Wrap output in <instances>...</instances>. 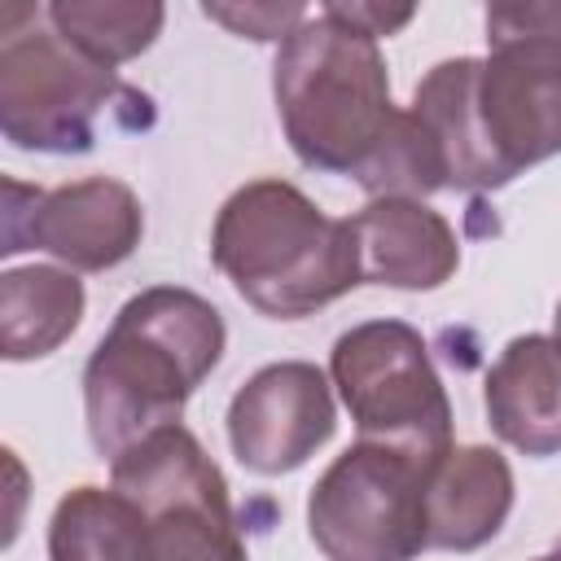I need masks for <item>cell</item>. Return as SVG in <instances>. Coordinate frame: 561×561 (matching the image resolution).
Returning <instances> with one entry per match:
<instances>
[{
  "mask_svg": "<svg viewBox=\"0 0 561 561\" xmlns=\"http://www.w3.org/2000/svg\"><path fill=\"white\" fill-rule=\"evenodd\" d=\"M408 110L447 188L491 193L561 153V0L491 4L486 57L430 66Z\"/></svg>",
  "mask_w": 561,
  "mask_h": 561,
  "instance_id": "obj_1",
  "label": "cell"
},
{
  "mask_svg": "<svg viewBox=\"0 0 561 561\" xmlns=\"http://www.w3.org/2000/svg\"><path fill=\"white\" fill-rule=\"evenodd\" d=\"M228 329L215 302L180 285L131 294L83 368L88 438L101 460L184 416L188 394L224 359Z\"/></svg>",
  "mask_w": 561,
  "mask_h": 561,
  "instance_id": "obj_2",
  "label": "cell"
},
{
  "mask_svg": "<svg viewBox=\"0 0 561 561\" xmlns=\"http://www.w3.org/2000/svg\"><path fill=\"white\" fill-rule=\"evenodd\" d=\"M272 96L302 167L359 180L386 149L399 105L381 44L333 4L311 9L276 48Z\"/></svg>",
  "mask_w": 561,
  "mask_h": 561,
  "instance_id": "obj_3",
  "label": "cell"
},
{
  "mask_svg": "<svg viewBox=\"0 0 561 561\" xmlns=\"http://www.w3.org/2000/svg\"><path fill=\"white\" fill-rule=\"evenodd\" d=\"M210 263L272 320H302L337 302L359 276L351 219L324 215L289 180H250L215 215Z\"/></svg>",
  "mask_w": 561,
  "mask_h": 561,
  "instance_id": "obj_4",
  "label": "cell"
},
{
  "mask_svg": "<svg viewBox=\"0 0 561 561\" xmlns=\"http://www.w3.org/2000/svg\"><path fill=\"white\" fill-rule=\"evenodd\" d=\"M110 118H118V127H149L153 101L70 48L44 9L9 4L0 13L4 140L31 153H88Z\"/></svg>",
  "mask_w": 561,
  "mask_h": 561,
  "instance_id": "obj_5",
  "label": "cell"
},
{
  "mask_svg": "<svg viewBox=\"0 0 561 561\" xmlns=\"http://www.w3.org/2000/svg\"><path fill=\"white\" fill-rule=\"evenodd\" d=\"M329 381L337 386L359 438L421 460L451 451V399L425 337L403 320H364L333 342Z\"/></svg>",
  "mask_w": 561,
  "mask_h": 561,
  "instance_id": "obj_6",
  "label": "cell"
},
{
  "mask_svg": "<svg viewBox=\"0 0 561 561\" xmlns=\"http://www.w3.org/2000/svg\"><path fill=\"white\" fill-rule=\"evenodd\" d=\"M430 460L386 443H351L307 495V530L324 561H412L425 535Z\"/></svg>",
  "mask_w": 561,
  "mask_h": 561,
  "instance_id": "obj_7",
  "label": "cell"
},
{
  "mask_svg": "<svg viewBox=\"0 0 561 561\" xmlns=\"http://www.w3.org/2000/svg\"><path fill=\"white\" fill-rule=\"evenodd\" d=\"M145 237L140 197L114 175H88L57 188L4 180L0 254L44 250L70 272H105L131 259Z\"/></svg>",
  "mask_w": 561,
  "mask_h": 561,
  "instance_id": "obj_8",
  "label": "cell"
},
{
  "mask_svg": "<svg viewBox=\"0 0 561 561\" xmlns=\"http://www.w3.org/2000/svg\"><path fill=\"white\" fill-rule=\"evenodd\" d=\"M333 381L307 359L263 364L228 403L232 456L259 478L302 469L333 438Z\"/></svg>",
  "mask_w": 561,
  "mask_h": 561,
  "instance_id": "obj_9",
  "label": "cell"
},
{
  "mask_svg": "<svg viewBox=\"0 0 561 561\" xmlns=\"http://www.w3.org/2000/svg\"><path fill=\"white\" fill-rule=\"evenodd\" d=\"M359 276L390 289H438L460 267L456 228L416 197H373L351 215Z\"/></svg>",
  "mask_w": 561,
  "mask_h": 561,
  "instance_id": "obj_10",
  "label": "cell"
},
{
  "mask_svg": "<svg viewBox=\"0 0 561 561\" xmlns=\"http://www.w3.org/2000/svg\"><path fill=\"white\" fill-rule=\"evenodd\" d=\"M491 430L522 456L561 451V342L552 333L513 337L482 381Z\"/></svg>",
  "mask_w": 561,
  "mask_h": 561,
  "instance_id": "obj_11",
  "label": "cell"
},
{
  "mask_svg": "<svg viewBox=\"0 0 561 561\" xmlns=\"http://www.w3.org/2000/svg\"><path fill=\"white\" fill-rule=\"evenodd\" d=\"M513 513V469L495 447H451L425 478V535L438 552H478Z\"/></svg>",
  "mask_w": 561,
  "mask_h": 561,
  "instance_id": "obj_12",
  "label": "cell"
},
{
  "mask_svg": "<svg viewBox=\"0 0 561 561\" xmlns=\"http://www.w3.org/2000/svg\"><path fill=\"white\" fill-rule=\"evenodd\" d=\"M83 280L70 267H9L0 276V351L9 364L53 355L83 320Z\"/></svg>",
  "mask_w": 561,
  "mask_h": 561,
  "instance_id": "obj_13",
  "label": "cell"
},
{
  "mask_svg": "<svg viewBox=\"0 0 561 561\" xmlns=\"http://www.w3.org/2000/svg\"><path fill=\"white\" fill-rule=\"evenodd\" d=\"M53 561H153L149 517L118 486H75L48 522Z\"/></svg>",
  "mask_w": 561,
  "mask_h": 561,
  "instance_id": "obj_14",
  "label": "cell"
},
{
  "mask_svg": "<svg viewBox=\"0 0 561 561\" xmlns=\"http://www.w3.org/2000/svg\"><path fill=\"white\" fill-rule=\"evenodd\" d=\"M44 18L88 61L114 70L158 39L167 9L153 0H53Z\"/></svg>",
  "mask_w": 561,
  "mask_h": 561,
  "instance_id": "obj_15",
  "label": "cell"
},
{
  "mask_svg": "<svg viewBox=\"0 0 561 561\" xmlns=\"http://www.w3.org/2000/svg\"><path fill=\"white\" fill-rule=\"evenodd\" d=\"M202 13L206 18H215V22H224L232 35H241V39H276V44H285V35L311 13L307 4H202Z\"/></svg>",
  "mask_w": 561,
  "mask_h": 561,
  "instance_id": "obj_16",
  "label": "cell"
},
{
  "mask_svg": "<svg viewBox=\"0 0 561 561\" xmlns=\"http://www.w3.org/2000/svg\"><path fill=\"white\" fill-rule=\"evenodd\" d=\"M351 26H359V31H368L373 39H381V35H394L399 26H408L412 22V4L408 9H381V4H333Z\"/></svg>",
  "mask_w": 561,
  "mask_h": 561,
  "instance_id": "obj_17",
  "label": "cell"
},
{
  "mask_svg": "<svg viewBox=\"0 0 561 561\" xmlns=\"http://www.w3.org/2000/svg\"><path fill=\"white\" fill-rule=\"evenodd\" d=\"M552 337L561 342V302H557V316H552Z\"/></svg>",
  "mask_w": 561,
  "mask_h": 561,
  "instance_id": "obj_18",
  "label": "cell"
},
{
  "mask_svg": "<svg viewBox=\"0 0 561 561\" xmlns=\"http://www.w3.org/2000/svg\"><path fill=\"white\" fill-rule=\"evenodd\" d=\"M535 561H561V557H557V552H552V557H535Z\"/></svg>",
  "mask_w": 561,
  "mask_h": 561,
  "instance_id": "obj_19",
  "label": "cell"
},
{
  "mask_svg": "<svg viewBox=\"0 0 561 561\" xmlns=\"http://www.w3.org/2000/svg\"><path fill=\"white\" fill-rule=\"evenodd\" d=\"M557 557H561V552H557Z\"/></svg>",
  "mask_w": 561,
  "mask_h": 561,
  "instance_id": "obj_20",
  "label": "cell"
}]
</instances>
